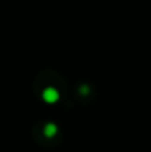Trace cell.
I'll return each instance as SVG.
<instances>
[{
	"label": "cell",
	"mask_w": 151,
	"mask_h": 152,
	"mask_svg": "<svg viewBox=\"0 0 151 152\" xmlns=\"http://www.w3.org/2000/svg\"><path fill=\"white\" fill-rule=\"evenodd\" d=\"M43 99L47 103H55L59 99V94L55 88H47L43 92Z\"/></svg>",
	"instance_id": "1"
},
{
	"label": "cell",
	"mask_w": 151,
	"mask_h": 152,
	"mask_svg": "<svg viewBox=\"0 0 151 152\" xmlns=\"http://www.w3.org/2000/svg\"><path fill=\"white\" fill-rule=\"evenodd\" d=\"M44 134H45V136L52 137L56 134V126L55 124H47L44 128Z\"/></svg>",
	"instance_id": "2"
}]
</instances>
